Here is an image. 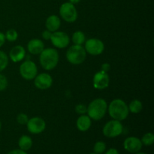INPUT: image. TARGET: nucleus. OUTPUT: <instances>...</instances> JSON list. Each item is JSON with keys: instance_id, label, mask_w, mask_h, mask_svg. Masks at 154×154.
Wrapping results in <instances>:
<instances>
[{"instance_id": "nucleus-1", "label": "nucleus", "mask_w": 154, "mask_h": 154, "mask_svg": "<svg viewBox=\"0 0 154 154\" xmlns=\"http://www.w3.org/2000/svg\"><path fill=\"white\" fill-rule=\"evenodd\" d=\"M108 109L109 115L114 120L119 121L126 120L129 114L128 105L124 101L120 99L113 100L108 106Z\"/></svg>"}, {"instance_id": "nucleus-2", "label": "nucleus", "mask_w": 154, "mask_h": 154, "mask_svg": "<svg viewBox=\"0 0 154 154\" xmlns=\"http://www.w3.org/2000/svg\"><path fill=\"white\" fill-rule=\"evenodd\" d=\"M108 110V104L103 99H96L92 101L87 107V114L90 119L100 120L105 117Z\"/></svg>"}, {"instance_id": "nucleus-3", "label": "nucleus", "mask_w": 154, "mask_h": 154, "mask_svg": "<svg viewBox=\"0 0 154 154\" xmlns=\"http://www.w3.org/2000/svg\"><path fill=\"white\" fill-rule=\"evenodd\" d=\"M41 66L45 70H52L59 63L58 51L54 48H46L40 54L39 58Z\"/></svg>"}, {"instance_id": "nucleus-4", "label": "nucleus", "mask_w": 154, "mask_h": 154, "mask_svg": "<svg viewBox=\"0 0 154 154\" xmlns=\"http://www.w3.org/2000/svg\"><path fill=\"white\" fill-rule=\"evenodd\" d=\"M87 57V52L82 45H73L66 52V59L73 65H80L84 63Z\"/></svg>"}, {"instance_id": "nucleus-5", "label": "nucleus", "mask_w": 154, "mask_h": 154, "mask_svg": "<svg viewBox=\"0 0 154 154\" xmlns=\"http://www.w3.org/2000/svg\"><path fill=\"white\" fill-rule=\"evenodd\" d=\"M123 126L119 120H112L108 121L103 127V134L108 138H115L122 134Z\"/></svg>"}, {"instance_id": "nucleus-6", "label": "nucleus", "mask_w": 154, "mask_h": 154, "mask_svg": "<svg viewBox=\"0 0 154 154\" xmlns=\"http://www.w3.org/2000/svg\"><path fill=\"white\" fill-rule=\"evenodd\" d=\"M20 74L23 78L28 81L33 80L38 74V68L35 63L31 60H26L20 66Z\"/></svg>"}, {"instance_id": "nucleus-7", "label": "nucleus", "mask_w": 154, "mask_h": 154, "mask_svg": "<svg viewBox=\"0 0 154 154\" xmlns=\"http://www.w3.org/2000/svg\"><path fill=\"white\" fill-rule=\"evenodd\" d=\"M60 16L65 21L68 23H73L78 18V11L75 5L71 2H65L60 6Z\"/></svg>"}, {"instance_id": "nucleus-8", "label": "nucleus", "mask_w": 154, "mask_h": 154, "mask_svg": "<svg viewBox=\"0 0 154 154\" xmlns=\"http://www.w3.org/2000/svg\"><path fill=\"white\" fill-rule=\"evenodd\" d=\"M86 52L93 56L100 55L105 50V45L98 38H90L85 42L84 47Z\"/></svg>"}, {"instance_id": "nucleus-9", "label": "nucleus", "mask_w": 154, "mask_h": 154, "mask_svg": "<svg viewBox=\"0 0 154 154\" xmlns=\"http://www.w3.org/2000/svg\"><path fill=\"white\" fill-rule=\"evenodd\" d=\"M51 42L54 47L57 48H65L69 46L70 43V38L69 35L64 32L56 31L52 32L51 37Z\"/></svg>"}, {"instance_id": "nucleus-10", "label": "nucleus", "mask_w": 154, "mask_h": 154, "mask_svg": "<svg viewBox=\"0 0 154 154\" xmlns=\"http://www.w3.org/2000/svg\"><path fill=\"white\" fill-rule=\"evenodd\" d=\"M27 129L32 134H40L45 131L46 128V123L45 120L41 117H35L29 119L26 123Z\"/></svg>"}, {"instance_id": "nucleus-11", "label": "nucleus", "mask_w": 154, "mask_h": 154, "mask_svg": "<svg viewBox=\"0 0 154 154\" xmlns=\"http://www.w3.org/2000/svg\"><path fill=\"white\" fill-rule=\"evenodd\" d=\"M109 81L108 73L102 70L95 74L93 77V87L97 90H104L108 87Z\"/></svg>"}, {"instance_id": "nucleus-12", "label": "nucleus", "mask_w": 154, "mask_h": 154, "mask_svg": "<svg viewBox=\"0 0 154 154\" xmlns=\"http://www.w3.org/2000/svg\"><path fill=\"white\" fill-rule=\"evenodd\" d=\"M35 86L39 90H47L52 86L53 78L48 73H42L36 75L34 78Z\"/></svg>"}, {"instance_id": "nucleus-13", "label": "nucleus", "mask_w": 154, "mask_h": 154, "mask_svg": "<svg viewBox=\"0 0 154 154\" xmlns=\"http://www.w3.org/2000/svg\"><path fill=\"white\" fill-rule=\"evenodd\" d=\"M123 147L126 151L135 153L139 152L142 148V142L136 137H129L124 141Z\"/></svg>"}, {"instance_id": "nucleus-14", "label": "nucleus", "mask_w": 154, "mask_h": 154, "mask_svg": "<svg viewBox=\"0 0 154 154\" xmlns=\"http://www.w3.org/2000/svg\"><path fill=\"white\" fill-rule=\"evenodd\" d=\"M26 56V51L23 47L17 45L11 48L9 53L10 60L14 63H19L22 61Z\"/></svg>"}, {"instance_id": "nucleus-15", "label": "nucleus", "mask_w": 154, "mask_h": 154, "mask_svg": "<svg viewBox=\"0 0 154 154\" xmlns=\"http://www.w3.org/2000/svg\"><path fill=\"white\" fill-rule=\"evenodd\" d=\"M27 49L30 54L38 55V54H40L45 49V45L40 39H32L27 44Z\"/></svg>"}, {"instance_id": "nucleus-16", "label": "nucleus", "mask_w": 154, "mask_h": 154, "mask_svg": "<svg viewBox=\"0 0 154 154\" xmlns=\"http://www.w3.org/2000/svg\"><path fill=\"white\" fill-rule=\"evenodd\" d=\"M60 25H61V21H60V17H58L57 15L49 16L47 18L46 23H45L47 29L51 31V32L57 31L60 29Z\"/></svg>"}, {"instance_id": "nucleus-17", "label": "nucleus", "mask_w": 154, "mask_h": 154, "mask_svg": "<svg viewBox=\"0 0 154 154\" xmlns=\"http://www.w3.org/2000/svg\"><path fill=\"white\" fill-rule=\"evenodd\" d=\"M91 124L92 122L90 117L85 114H82L81 116H80L76 122L77 128L78 129V130L81 131V132H86L88 130L91 126Z\"/></svg>"}, {"instance_id": "nucleus-18", "label": "nucleus", "mask_w": 154, "mask_h": 154, "mask_svg": "<svg viewBox=\"0 0 154 154\" xmlns=\"http://www.w3.org/2000/svg\"><path fill=\"white\" fill-rule=\"evenodd\" d=\"M18 145L20 150L26 151L29 150L32 146V140L28 135H23L20 138Z\"/></svg>"}, {"instance_id": "nucleus-19", "label": "nucleus", "mask_w": 154, "mask_h": 154, "mask_svg": "<svg viewBox=\"0 0 154 154\" xmlns=\"http://www.w3.org/2000/svg\"><path fill=\"white\" fill-rule=\"evenodd\" d=\"M128 108H129V111L132 114H138L142 111L143 105L141 101L138 99H134L129 103Z\"/></svg>"}, {"instance_id": "nucleus-20", "label": "nucleus", "mask_w": 154, "mask_h": 154, "mask_svg": "<svg viewBox=\"0 0 154 154\" xmlns=\"http://www.w3.org/2000/svg\"><path fill=\"white\" fill-rule=\"evenodd\" d=\"M72 42L76 45H82L85 42V35L81 31H76L73 33L72 38Z\"/></svg>"}, {"instance_id": "nucleus-21", "label": "nucleus", "mask_w": 154, "mask_h": 154, "mask_svg": "<svg viewBox=\"0 0 154 154\" xmlns=\"http://www.w3.org/2000/svg\"><path fill=\"white\" fill-rule=\"evenodd\" d=\"M8 64V57L4 51H0V72L4 71Z\"/></svg>"}, {"instance_id": "nucleus-22", "label": "nucleus", "mask_w": 154, "mask_h": 154, "mask_svg": "<svg viewBox=\"0 0 154 154\" xmlns=\"http://www.w3.org/2000/svg\"><path fill=\"white\" fill-rule=\"evenodd\" d=\"M141 142L142 144H144L146 146H150L153 144L154 142V135L151 132L146 133L141 138Z\"/></svg>"}, {"instance_id": "nucleus-23", "label": "nucleus", "mask_w": 154, "mask_h": 154, "mask_svg": "<svg viewBox=\"0 0 154 154\" xmlns=\"http://www.w3.org/2000/svg\"><path fill=\"white\" fill-rule=\"evenodd\" d=\"M5 36L6 40L9 41L11 42H13L17 39L18 33L14 29H8L6 32V33L5 34Z\"/></svg>"}, {"instance_id": "nucleus-24", "label": "nucleus", "mask_w": 154, "mask_h": 154, "mask_svg": "<svg viewBox=\"0 0 154 154\" xmlns=\"http://www.w3.org/2000/svg\"><path fill=\"white\" fill-rule=\"evenodd\" d=\"M106 150V144L103 141H98L95 144L94 147H93V150H94L95 153L96 154H101L103 153Z\"/></svg>"}, {"instance_id": "nucleus-25", "label": "nucleus", "mask_w": 154, "mask_h": 154, "mask_svg": "<svg viewBox=\"0 0 154 154\" xmlns=\"http://www.w3.org/2000/svg\"><path fill=\"white\" fill-rule=\"evenodd\" d=\"M28 120V116L26 114H23V113H20V114H18L17 117V123L20 125H26Z\"/></svg>"}, {"instance_id": "nucleus-26", "label": "nucleus", "mask_w": 154, "mask_h": 154, "mask_svg": "<svg viewBox=\"0 0 154 154\" xmlns=\"http://www.w3.org/2000/svg\"><path fill=\"white\" fill-rule=\"evenodd\" d=\"M8 87V80L4 75L0 72V92L5 90Z\"/></svg>"}, {"instance_id": "nucleus-27", "label": "nucleus", "mask_w": 154, "mask_h": 154, "mask_svg": "<svg viewBox=\"0 0 154 154\" xmlns=\"http://www.w3.org/2000/svg\"><path fill=\"white\" fill-rule=\"evenodd\" d=\"M75 111L79 114H85L87 111V107L84 104H79L75 106Z\"/></svg>"}, {"instance_id": "nucleus-28", "label": "nucleus", "mask_w": 154, "mask_h": 154, "mask_svg": "<svg viewBox=\"0 0 154 154\" xmlns=\"http://www.w3.org/2000/svg\"><path fill=\"white\" fill-rule=\"evenodd\" d=\"M51 35H52V32L49 30H45V31L42 32V38H43L45 40H50L51 37Z\"/></svg>"}, {"instance_id": "nucleus-29", "label": "nucleus", "mask_w": 154, "mask_h": 154, "mask_svg": "<svg viewBox=\"0 0 154 154\" xmlns=\"http://www.w3.org/2000/svg\"><path fill=\"white\" fill-rule=\"evenodd\" d=\"M111 69V66H110L109 63H103L102 66V70L104 71L105 72H108V71Z\"/></svg>"}, {"instance_id": "nucleus-30", "label": "nucleus", "mask_w": 154, "mask_h": 154, "mask_svg": "<svg viewBox=\"0 0 154 154\" xmlns=\"http://www.w3.org/2000/svg\"><path fill=\"white\" fill-rule=\"evenodd\" d=\"M5 40L6 39H5V34L0 32V48H2V47L4 45L5 42Z\"/></svg>"}, {"instance_id": "nucleus-31", "label": "nucleus", "mask_w": 154, "mask_h": 154, "mask_svg": "<svg viewBox=\"0 0 154 154\" xmlns=\"http://www.w3.org/2000/svg\"><path fill=\"white\" fill-rule=\"evenodd\" d=\"M8 154H27V153H26L24 150H20V149H19V150H11V151L9 152Z\"/></svg>"}, {"instance_id": "nucleus-32", "label": "nucleus", "mask_w": 154, "mask_h": 154, "mask_svg": "<svg viewBox=\"0 0 154 154\" xmlns=\"http://www.w3.org/2000/svg\"><path fill=\"white\" fill-rule=\"evenodd\" d=\"M105 154H119V152L117 149L111 148L105 153Z\"/></svg>"}, {"instance_id": "nucleus-33", "label": "nucleus", "mask_w": 154, "mask_h": 154, "mask_svg": "<svg viewBox=\"0 0 154 154\" xmlns=\"http://www.w3.org/2000/svg\"><path fill=\"white\" fill-rule=\"evenodd\" d=\"M81 2V0H69V2H71L72 4L75 5V4H78Z\"/></svg>"}, {"instance_id": "nucleus-34", "label": "nucleus", "mask_w": 154, "mask_h": 154, "mask_svg": "<svg viewBox=\"0 0 154 154\" xmlns=\"http://www.w3.org/2000/svg\"><path fill=\"white\" fill-rule=\"evenodd\" d=\"M136 154H147V153H136Z\"/></svg>"}, {"instance_id": "nucleus-35", "label": "nucleus", "mask_w": 154, "mask_h": 154, "mask_svg": "<svg viewBox=\"0 0 154 154\" xmlns=\"http://www.w3.org/2000/svg\"><path fill=\"white\" fill-rule=\"evenodd\" d=\"M1 128H2V123H1V121H0V130H1Z\"/></svg>"}, {"instance_id": "nucleus-36", "label": "nucleus", "mask_w": 154, "mask_h": 154, "mask_svg": "<svg viewBox=\"0 0 154 154\" xmlns=\"http://www.w3.org/2000/svg\"><path fill=\"white\" fill-rule=\"evenodd\" d=\"M90 154H96V153H90Z\"/></svg>"}]
</instances>
